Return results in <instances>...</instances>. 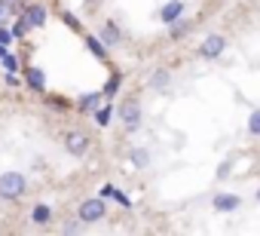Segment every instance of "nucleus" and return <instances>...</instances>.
Returning a JSON list of instances; mask_svg holds the SVG:
<instances>
[{"mask_svg":"<svg viewBox=\"0 0 260 236\" xmlns=\"http://www.w3.org/2000/svg\"><path fill=\"white\" fill-rule=\"evenodd\" d=\"M28 190V181L22 172H4L0 175V199H22Z\"/></svg>","mask_w":260,"mask_h":236,"instance_id":"obj_1","label":"nucleus"},{"mask_svg":"<svg viewBox=\"0 0 260 236\" xmlns=\"http://www.w3.org/2000/svg\"><path fill=\"white\" fill-rule=\"evenodd\" d=\"M77 218L83 221V224H98V221H104L107 218V205H104V199H83L80 202V209H77Z\"/></svg>","mask_w":260,"mask_h":236,"instance_id":"obj_2","label":"nucleus"},{"mask_svg":"<svg viewBox=\"0 0 260 236\" xmlns=\"http://www.w3.org/2000/svg\"><path fill=\"white\" fill-rule=\"evenodd\" d=\"M119 120H122L125 129H138V126H141V104H138L135 98L122 101V104H119Z\"/></svg>","mask_w":260,"mask_h":236,"instance_id":"obj_3","label":"nucleus"},{"mask_svg":"<svg viewBox=\"0 0 260 236\" xmlns=\"http://www.w3.org/2000/svg\"><path fill=\"white\" fill-rule=\"evenodd\" d=\"M223 49H226V37H223V34H208V37L202 40V46H199L202 58H217Z\"/></svg>","mask_w":260,"mask_h":236,"instance_id":"obj_4","label":"nucleus"},{"mask_svg":"<svg viewBox=\"0 0 260 236\" xmlns=\"http://www.w3.org/2000/svg\"><path fill=\"white\" fill-rule=\"evenodd\" d=\"M64 151H68L71 157H86L89 138H86L83 132H68V135H64Z\"/></svg>","mask_w":260,"mask_h":236,"instance_id":"obj_5","label":"nucleus"},{"mask_svg":"<svg viewBox=\"0 0 260 236\" xmlns=\"http://www.w3.org/2000/svg\"><path fill=\"white\" fill-rule=\"evenodd\" d=\"M178 19H184V0H172L159 10V22L162 25H175Z\"/></svg>","mask_w":260,"mask_h":236,"instance_id":"obj_6","label":"nucleus"},{"mask_svg":"<svg viewBox=\"0 0 260 236\" xmlns=\"http://www.w3.org/2000/svg\"><path fill=\"white\" fill-rule=\"evenodd\" d=\"M25 22H28V28H40V25L46 22V7L31 4V7L25 10Z\"/></svg>","mask_w":260,"mask_h":236,"instance_id":"obj_7","label":"nucleus"},{"mask_svg":"<svg viewBox=\"0 0 260 236\" xmlns=\"http://www.w3.org/2000/svg\"><path fill=\"white\" fill-rule=\"evenodd\" d=\"M101 40H104L107 49H110V46H119V40H122L119 25H116V22H104V28H101Z\"/></svg>","mask_w":260,"mask_h":236,"instance_id":"obj_8","label":"nucleus"},{"mask_svg":"<svg viewBox=\"0 0 260 236\" xmlns=\"http://www.w3.org/2000/svg\"><path fill=\"white\" fill-rule=\"evenodd\" d=\"M239 205H242V199H239L236 193H217V196H214V209H217V212H236Z\"/></svg>","mask_w":260,"mask_h":236,"instance_id":"obj_9","label":"nucleus"},{"mask_svg":"<svg viewBox=\"0 0 260 236\" xmlns=\"http://www.w3.org/2000/svg\"><path fill=\"white\" fill-rule=\"evenodd\" d=\"M31 221H34L37 227H46V224L52 221V209H49V205H34V209H31Z\"/></svg>","mask_w":260,"mask_h":236,"instance_id":"obj_10","label":"nucleus"},{"mask_svg":"<svg viewBox=\"0 0 260 236\" xmlns=\"http://www.w3.org/2000/svg\"><path fill=\"white\" fill-rule=\"evenodd\" d=\"M25 77H28V86H31V89H40V92L46 89V77H43V71H40V68H28V71H25Z\"/></svg>","mask_w":260,"mask_h":236,"instance_id":"obj_11","label":"nucleus"},{"mask_svg":"<svg viewBox=\"0 0 260 236\" xmlns=\"http://www.w3.org/2000/svg\"><path fill=\"white\" fill-rule=\"evenodd\" d=\"M86 46H89V52H92L95 58H104V55H107V46H104V40H101V37L86 34Z\"/></svg>","mask_w":260,"mask_h":236,"instance_id":"obj_12","label":"nucleus"},{"mask_svg":"<svg viewBox=\"0 0 260 236\" xmlns=\"http://www.w3.org/2000/svg\"><path fill=\"white\" fill-rule=\"evenodd\" d=\"M101 196H107V199H116L119 205H132V202H128V196H122V193H119L113 184H104V187H101Z\"/></svg>","mask_w":260,"mask_h":236,"instance_id":"obj_13","label":"nucleus"},{"mask_svg":"<svg viewBox=\"0 0 260 236\" xmlns=\"http://www.w3.org/2000/svg\"><path fill=\"white\" fill-rule=\"evenodd\" d=\"M132 166H135V169H147V166H150V151H144V148L132 151Z\"/></svg>","mask_w":260,"mask_h":236,"instance_id":"obj_14","label":"nucleus"},{"mask_svg":"<svg viewBox=\"0 0 260 236\" xmlns=\"http://www.w3.org/2000/svg\"><path fill=\"white\" fill-rule=\"evenodd\" d=\"M101 95H104V92H92V95H83V98H80V110H95V107H98V101H101Z\"/></svg>","mask_w":260,"mask_h":236,"instance_id":"obj_15","label":"nucleus"},{"mask_svg":"<svg viewBox=\"0 0 260 236\" xmlns=\"http://www.w3.org/2000/svg\"><path fill=\"white\" fill-rule=\"evenodd\" d=\"M172 28V37H181V34H187L190 31V22H184V19H178L175 25H169Z\"/></svg>","mask_w":260,"mask_h":236,"instance_id":"obj_16","label":"nucleus"},{"mask_svg":"<svg viewBox=\"0 0 260 236\" xmlns=\"http://www.w3.org/2000/svg\"><path fill=\"white\" fill-rule=\"evenodd\" d=\"M150 86H156V89H159V86H169V71H156V74L150 77Z\"/></svg>","mask_w":260,"mask_h":236,"instance_id":"obj_17","label":"nucleus"},{"mask_svg":"<svg viewBox=\"0 0 260 236\" xmlns=\"http://www.w3.org/2000/svg\"><path fill=\"white\" fill-rule=\"evenodd\" d=\"M248 132L251 135H260V110L251 113V120H248Z\"/></svg>","mask_w":260,"mask_h":236,"instance_id":"obj_18","label":"nucleus"},{"mask_svg":"<svg viewBox=\"0 0 260 236\" xmlns=\"http://www.w3.org/2000/svg\"><path fill=\"white\" fill-rule=\"evenodd\" d=\"M119 80H122V77H119V74H113V77L107 80V86H104V95H116V89H119Z\"/></svg>","mask_w":260,"mask_h":236,"instance_id":"obj_19","label":"nucleus"},{"mask_svg":"<svg viewBox=\"0 0 260 236\" xmlns=\"http://www.w3.org/2000/svg\"><path fill=\"white\" fill-rule=\"evenodd\" d=\"M95 123H98V126H107V123H110V107L95 110Z\"/></svg>","mask_w":260,"mask_h":236,"instance_id":"obj_20","label":"nucleus"},{"mask_svg":"<svg viewBox=\"0 0 260 236\" xmlns=\"http://www.w3.org/2000/svg\"><path fill=\"white\" fill-rule=\"evenodd\" d=\"M83 227H86V224H83V221H80V218H77V221H68V224H64V227H61V233H80V230H83Z\"/></svg>","mask_w":260,"mask_h":236,"instance_id":"obj_21","label":"nucleus"},{"mask_svg":"<svg viewBox=\"0 0 260 236\" xmlns=\"http://www.w3.org/2000/svg\"><path fill=\"white\" fill-rule=\"evenodd\" d=\"M4 65H7V71H10V74H16V71H19V58H16V55H10V52L4 55Z\"/></svg>","mask_w":260,"mask_h":236,"instance_id":"obj_22","label":"nucleus"},{"mask_svg":"<svg viewBox=\"0 0 260 236\" xmlns=\"http://www.w3.org/2000/svg\"><path fill=\"white\" fill-rule=\"evenodd\" d=\"M13 13V0H0V19H7Z\"/></svg>","mask_w":260,"mask_h":236,"instance_id":"obj_23","label":"nucleus"},{"mask_svg":"<svg viewBox=\"0 0 260 236\" xmlns=\"http://www.w3.org/2000/svg\"><path fill=\"white\" fill-rule=\"evenodd\" d=\"M0 43H13V31H4V28H0Z\"/></svg>","mask_w":260,"mask_h":236,"instance_id":"obj_24","label":"nucleus"},{"mask_svg":"<svg viewBox=\"0 0 260 236\" xmlns=\"http://www.w3.org/2000/svg\"><path fill=\"white\" fill-rule=\"evenodd\" d=\"M64 22H68V25H71V28H77V25H80V22H77V19H74V16H71V13H64Z\"/></svg>","mask_w":260,"mask_h":236,"instance_id":"obj_25","label":"nucleus"},{"mask_svg":"<svg viewBox=\"0 0 260 236\" xmlns=\"http://www.w3.org/2000/svg\"><path fill=\"white\" fill-rule=\"evenodd\" d=\"M7 55V43H0V58H4Z\"/></svg>","mask_w":260,"mask_h":236,"instance_id":"obj_26","label":"nucleus"},{"mask_svg":"<svg viewBox=\"0 0 260 236\" xmlns=\"http://www.w3.org/2000/svg\"><path fill=\"white\" fill-rule=\"evenodd\" d=\"M86 4H89V7H95V4H98V0H86Z\"/></svg>","mask_w":260,"mask_h":236,"instance_id":"obj_27","label":"nucleus"},{"mask_svg":"<svg viewBox=\"0 0 260 236\" xmlns=\"http://www.w3.org/2000/svg\"><path fill=\"white\" fill-rule=\"evenodd\" d=\"M257 199H260V187H257Z\"/></svg>","mask_w":260,"mask_h":236,"instance_id":"obj_28","label":"nucleus"}]
</instances>
